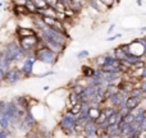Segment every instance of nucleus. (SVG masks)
I'll return each instance as SVG.
<instances>
[{
  "mask_svg": "<svg viewBox=\"0 0 146 138\" xmlns=\"http://www.w3.org/2000/svg\"><path fill=\"white\" fill-rule=\"evenodd\" d=\"M3 53L9 59V61L13 65H17L18 63H22L25 60V58L27 56V54L23 51V49L17 42V40H13L10 42L5 44V45H3Z\"/></svg>",
  "mask_w": 146,
  "mask_h": 138,
  "instance_id": "nucleus-1",
  "label": "nucleus"
},
{
  "mask_svg": "<svg viewBox=\"0 0 146 138\" xmlns=\"http://www.w3.org/2000/svg\"><path fill=\"white\" fill-rule=\"evenodd\" d=\"M33 56H35L36 61H38V63H41V64H45V65H50V67L55 65V64L58 63L59 58H60L58 54H55L49 48L44 46L41 42L38 44L37 48L33 51Z\"/></svg>",
  "mask_w": 146,
  "mask_h": 138,
  "instance_id": "nucleus-2",
  "label": "nucleus"
},
{
  "mask_svg": "<svg viewBox=\"0 0 146 138\" xmlns=\"http://www.w3.org/2000/svg\"><path fill=\"white\" fill-rule=\"evenodd\" d=\"M76 120H77V116L69 114L68 111L62 114L60 119H59L58 127L60 128V131L66 134L67 137L74 136V127H76Z\"/></svg>",
  "mask_w": 146,
  "mask_h": 138,
  "instance_id": "nucleus-3",
  "label": "nucleus"
},
{
  "mask_svg": "<svg viewBox=\"0 0 146 138\" xmlns=\"http://www.w3.org/2000/svg\"><path fill=\"white\" fill-rule=\"evenodd\" d=\"M25 79V75H23L22 70L19 69L18 65H13L12 68L8 70L4 75V85L7 86H14L17 83L22 82Z\"/></svg>",
  "mask_w": 146,
  "mask_h": 138,
  "instance_id": "nucleus-4",
  "label": "nucleus"
},
{
  "mask_svg": "<svg viewBox=\"0 0 146 138\" xmlns=\"http://www.w3.org/2000/svg\"><path fill=\"white\" fill-rule=\"evenodd\" d=\"M17 42L19 44V46L23 49L27 55L30 54H33L35 49L37 48V45L40 44V40H38V36L35 35V36H31V37H25V38H19L17 40Z\"/></svg>",
  "mask_w": 146,
  "mask_h": 138,
  "instance_id": "nucleus-5",
  "label": "nucleus"
},
{
  "mask_svg": "<svg viewBox=\"0 0 146 138\" xmlns=\"http://www.w3.org/2000/svg\"><path fill=\"white\" fill-rule=\"evenodd\" d=\"M35 64H36V59L33 56V54H30L25 58V60L22 61L19 69L22 70L25 78H30L33 75V69H35Z\"/></svg>",
  "mask_w": 146,
  "mask_h": 138,
  "instance_id": "nucleus-6",
  "label": "nucleus"
},
{
  "mask_svg": "<svg viewBox=\"0 0 146 138\" xmlns=\"http://www.w3.org/2000/svg\"><path fill=\"white\" fill-rule=\"evenodd\" d=\"M12 100L18 108L22 109V110H25V111H31V109L35 106L32 104L33 100L31 97H28V96H26V95H17V96H14Z\"/></svg>",
  "mask_w": 146,
  "mask_h": 138,
  "instance_id": "nucleus-7",
  "label": "nucleus"
},
{
  "mask_svg": "<svg viewBox=\"0 0 146 138\" xmlns=\"http://www.w3.org/2000/svg\"><path fill=\"white\" fill-rule=\"evenodd\" d=\"M12 12L13 14H14L15 18H18V19H21V18H26V17H31V13L28 12L27 7L26 5H12Z\"/></svg>",
  "mask_w": 146,
  "mask_h": 138,
  "instance_id": "nucleus-8",
  "label": "nucleus"
},
{
  "mask_svg": "<svg viewBox=\"0 0 146 138\" xmlns=\"http://www.w3.org/2000/svg\"><path fill=\"white\" fill-rule=\"evenodd\" d=\"M141 104H142L141 98H139V97H128V98H126V106H124V108H127L132 113V111L136 110L139 106H141Z\"/></svg>",
  "mask_w": 146,
  "mask_h": 138,
  "instance_id": "nucleus-9",
  "label": "nucleus"
},
{
  "mask_svg": "<svg viewBox=\"0 0 146 138\" xmlns=\"http://www.w3.org/2000/svg\"><path fill=\"white\" fill-rule=\"evenodd\" d=\"M123 100H126V98H122V96L119 93H114V95H110L106 98L105 104H109V106H113V108H118Z\"/></svg>",
  "mask_w": 146,
  "mask_h": 138,
  "instance_id": "nucleus-10",
  "label": "nucleus"
},
{
  "mask_svg": "<svg viewBox=\"0 0 146 138\" xmlns=\"http://www.w3.org/2000/svg\"><path fill=\"white\" fill-rule=\"evenodd\" d=\"M81 75H82L83 79H88V78H92L95 75V68L87 64H83L81 67Z\"/></svg>",
  "mask_w": 146,
  "mask_h": 138,
  "instance_id": "nucleus-11",
  "label": "nucleus"
},
{
  "mask_svg": "<svg viewBox=\"0 0 146 138\" xmlns=\"http://www.w3.org/2000/svg\"><path fill=\"white\" fill-rule=\"evenodd\" d=\"M13 67V64L9 61V59L7 58V56L4 55V53H3V49L0 50V69L3 70L4 73H7L8 70Z\"/></svg>",
  "mask_w": 146,
  "mask_h": 138,
  "instance_id": "nucleus-12",
  "label": "nucleus"
},
{
  "mask_svg": "<svg viewBox=\"0 0 146 138\" xmlns=\"http://www.w3.org/2000/svg\"><path fill=\"white\" fill-rule=\"evenodd\" d=\"M96 128H98V125H96L95 123H88L87 125L85 127V129H83L82 134L86 138H94V137H96Z\"/></svg>",
  "mask_w": 146,
  "mask_h": 138,
  "instance_id": "nucleus-13",
  "label": "nucleus"
},
{
  "mask_svg": "<svg viewBox=\"0 0 146 138\" xmlns=\"http://www.w3.org/2000/svg\"><path fill=\"white\" fill-rule=\"evenodd\" d=\"M86 1H87L88 5H90L92 9H95L98 13H104L108 10V8H106L101 1H99V0H86Z\"/></svg>",
  "mask_w": 146,
  "mask_h": 138,
  "instance_id": "nucleus-14",
  "label": "nucleus"
},
{
  "mask_svg": "<svg viewBox=\"0 0 146 138\" xmlns=\"http://www.w3.org/2000/svg\"><path fill=\"white\" fill-rule=\"evenodd\" d=\"M80 102V97H78L77 95H74V93L72 92V91H69L68 96H67V100H66V104H67V110H68L71 106L76 105V104Z\"/></svg>",
  "mask_w": 146,
  "mask_h": 138,
  "instance_id": "nucleus-15",
  "label": "nucleus"
},
{
  "mask_svg": "<svg viewBox=\"0 0 146 138\" xmlns=\"http://www.w3.org/2000/svg\"><path fill=\"white\" fill-rule=\"evenodd\" d=\"M105 59H106V54H103V55H99L94 59V64L96 65V69H100L103 68L104 63H105Z\"/></svg>",
  "mask_w": 146,
  "mask_h": 138,
  "instance_id": "nucleus-16",
  "label": "nucleus"
},
{
  "mask_svg": "<svg viewBox=\"0 0 146 138\" xmlns=\"http://www.w3.org/2000/svg\"><path fill=\"white\" fill-rule=\"evenodd\" d=\"M81 109H82V104L78 102V104H76V105L71 106V108H69L68 110H66V111H68L69 114H72V115H74V116H78L80 115V113H81Z\"/></svg>",
  "mask_w": 146,
  "mask_h": 138,
  "instance_id": "nucleus-17",
  "label": "nucleus"
},
{
  "mask_svg": "<svg viewBox=\"0 0 146 138\" xmlns=\"http://www.w3.org/2000/svg\"><path fill=\"white\" fill-rule=\"evenodd\" d=\"M101 111H103L104 115L108 119V118H110L113 114H115L118 110H117V108H113V106H104V108H101Z\"/></svg>",
  "mask_w": 146,
  "mask_h": 138,
  "instance_id": "nucleus-18",
  "label": "nucleus"
},
{
  "mask_svg": "<svg viewBox=\"0 0 146 138\" xmlns=\"http://www.w3.org/2000/svg\"><path fill=\"white\" fill-rule=\"evenodd\" d=\"M30 1L32 3L33 7L37 10H42V9H45V8H48V4H46L45 0H30Z\"/></svg>",
  "mask_w": 146,
  "mask_h": 138,
  "instance_id": "nucleus-19",
  "label": "nucleus"
},
{
  "mask_svg": "<svg viewBox=\"0 0 146 138\" xmlns=\"http://www.w3.org/2000/svg\"><path fill=\"white\" fill-rule=\"evenodd\" d=\"M142 92H144V91H142L139 86H135V87L129 91V97H139V98H141Z\"/></svg>",
  "mask_w": 146,
  "mask_h": 138,
  "instance_id": "nucleus-20",
  "label": "nucleus"
},
{
  "mask_svg": "<svg viewBox=\"0 0 146 138\" xmlns=\"http://www.w3.org/2000/svg\"><path fill=\"white\" fill-rule=\"evenodd\" d=\"M88 55H90V51L88 50H81L80 53H77L76 58H77L78 60H83V59H87Z\"/></svg>",
  "mask_w": 146,
  "mask_h": 138,
  "instance_id": "nucleus-21",
  "label": "nucleus"
},
{
  "mask_svg": "<svg viewBox=\"0 0 146 138\" xmlns=\"http://www.w3.org/2000/svg\"><path fill=\"white\" fill-rule=\"evenodd\" d=\"M99 1H101L104 5H105L108 9H111V8L114 7V5L117 4V0H99Z\"/></svg>",
  "mask_w": 146,
  "mask_h": 138,
  "instance_id": "nucleus-22",
  "label": "nucleus"
},
{
  "mask_svg": "<svg viewBox=\"0 0 146 138\" xmlns=\"http://www.w3.org/2000/svg\"><path fill=\"white\" fill-rule=\"evenodd\" d=\"M123 121L126 124H132L135 121V115L132 113H129V114H127L126 116H123Z\"/></svg>",
  "mask_w": 146,
  "mask_h": 138,
  "instance_id": "nucleus-23",
  "label": "nucleus"
},
{
  "mask_svg": "<svg viewBox=\"0 0 146 138\" xmlns=\"http://www.w3.org/2000/svg\"><path fill=\"white\" fill-rule=\"evenodd\" d=\"M12 134H10L9 131H5V129H0V138H8L10 137Z\"/></svg>",
  "mask_w": 146,
  "mask_h": 138,
  "instance_id": "nucleus-24",
  "label": "nucleus"
},
{
  "mask_svg": "<svg viewBox=\"0 0 146 138\" xmlns=\"http://www.w3.org/2000/svg\"><path fill=\"white\" fill-rule=\"evenodd\" d=\"M51 74H55V73H54L53 70H46L45 73H41V74H37L36 77H37V78H45V77H48V75H51Z\"/></svg>",
  "mask_w": 146,
  "mask_h": 138,
  "instance_id": "nucleus-25",
  "label": "nucleus"
},
{
  "mask_svg": "<svg viewBox=\"0 0 146 138\" xmlns=\"http://www.w3.org/2000/svg\"><path fill=\"white\" fill-rule=\"evenodd\" d=\"M5 106H7V101H5V100H1V98H0V116H1L3 113H4Z\"/></svg>",
  "mask_w": 146,
  "mask_h": 138,
  "instance_id": "nucleus-26",
  "label": "nucleus"
},
{
  "mask_svg": "<svg viewBox=\"0 0 146 138\" xmlns=\"http://www.w3.org/2000/svg\"><path fill=\"white\" fill-rule=\"evenodd\" d=\"M139 87L141 88L144 92H146V79H142V81H140V83H139Z\"/></svg>",
  "mask_w": 146,
  "mask_h": 138,
  "instance_id": "nucleus-27",
  "label": "nucleus"
},
{
  "mask_svg": "<svg viewBox=\"0 0 146 138\" xmlns=\"http://www.w3.org/2000/svg\"><path fill=\"white\" fill-rule=\"evenodd\" d=\"M140 72H141V74H140V79H141V81L146 79V67H145V68H142Z\"/></svg>",
  "mask_w": 146,
  "mask_h": 138,
  "instance_id": "nucleus-28",
  "label": "nucleus"
},
{
  "mask_svg": "<svg viewBox=\"0 0 146 138\" xmlns=\"http://www.w3.org/2000/svg\"><path fill=\"white\" fill-rule=\"evenodd\" d=\"M121 37H122V33H115L113 37H108V41H113V40H115V38H121Z\"/></svg>",
  "mask_w": 146,
  "mask_h": 138,
  "instance_id": "nucleus-29",
  "label": "nucleus"
},
{
  "mask_svg": "<svg viewBox=\"0 0 146 138\" xmlns=\"http://www.w3.org/2000/svg\"><path fill=\"white\" fill-rule=\"evenodd\" d=\"M114 28H115V24H110V27H109V30H108V32H106V33H108V35H110V33L113 32Z\"/></svg>",
  "mask_w": 146,
  "mask_h": 138,
  "instance_id": "nucleus-30",
  "label": "nucleus"
},
{
  "mask_svg": "<svg viewBox=\"0 0 146 138\" xmlns=\"http://www.w3.org/2000/svg\"><path fill=\"white\" fill-rule=\"evenodd\" d=\"M142 115H144V118H145V123H146V108H145L144 113H142ZM145 123H144V124H145Z\"/></svg>",
  "mask_w": 146,
  "mask_h": 138,
  "instance_id": "nucleus-31",
  "label": "nucleus"
},
{
  "mask_svg": "<svg viewBox=\"0 0 146 138\" xmlns=\"http://www.w3.org/2000/svg\"><path fill=\"white\" fill-rule=\"evenodd\" d=\"M137 5H142V0H137Z\"/></svg>",
  "mask_w": 146,
  "mask_h": 138,
  "instance_id": "nucleus-32",
  "label": "nucleus"
},
{
  "mask_svg": "<svg viewBox=\"0 0 146 138\" xmlns=\"http://www.w3.org/2000/svg\"><path fill=\"white\" fill-rule=\"evenodd\" d=\"M145 31H146V26H145V27H142V28H141V32H145Z\"/></svg>",
  "mask_w": 146,
  "mask_h": 138,
  "instance_id": "nucleus-33",
  "label": "nucleus"
},
{
  "mask_svg": "<svg viewBox=\"0 0 146 138\" xmlns=\"http://www.w3.org/2000/svg\"><path fill=\"white\" fill-rule=\"evenodd\" d=\"M144 61H145V67H146V58L144 59Z\"/></svg>",
  "mask_w": 146,
  "mask_h": 138,
  "instance_id": "nucleus-34",
  "label": "nucleus"
},
{
  "mask_svg": "<svg viewBox=\"0 0 146 138\" xmlns=\"http://www.w3.org/2000/svg\"><path fill=\"white\" fill-rule=\"evenodd\" d=\"M22 138H27V137H26V136H25V137H22Z\"/></svg>",
  "mask_w": 146,
  "mask_h": 138,
  "instance_id": "nucleus-35",
  "label": "nucleus"
},
{
  "mask_svg": "<svg viewBox=\"0 0 146 138\" xmlns=\"http://www.w3.org/2000/svg\"><path fill=\"white\" fill-rule=\"evenodd\" d=\"M145 104H146V101H145ZM145 108H146V106H145Z\"/></svg>",
  "mask_w": 146,
  "mask_h": 138,
  "instance_id": "nucleus-36",
  "label": "nucleus"
}]
</instances>
